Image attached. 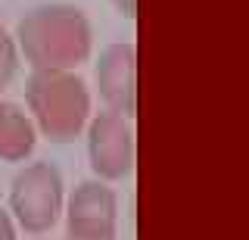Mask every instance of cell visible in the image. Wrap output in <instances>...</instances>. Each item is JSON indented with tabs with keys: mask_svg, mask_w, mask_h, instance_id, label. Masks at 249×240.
<instances>
[{
	"mask_svg": "<svg viewBox=\"0 0 249 240\" xmlns=\"http://www.w3.org/2000/svg\"><path fill=\"white\" fill-rule=\"evenodd\" d=\"M16 37L35 72H72L90 53V22L78 6L66 3L31 10Z\"/></svg>",
	"mask_w": 249,
	"mask_h": 240,
	"instance_id": "obj_1",
	"label": "cell"
},
{
	"mask_svg": "<svg viewBox=\"0 0 249 240\" xmlns=\"http://www.w3.org/2000/svg\"><path fill=\"white\" fill-rule=\"evenodd\" d=\"M25 97L35 125L56 144L75 141L78 131L88 125L90 94L88 84L72 72H31Z\"/></svg>",
	"mask_w": 249,
	"mask_h": 240,
	"instance_id": "obj_2",
	"label": "cell"
},
{
	"mask_svg": "<svg viewBox=\"0 0 249 240\" xmlns=\"http://www.w3.org/2000/svg\"><path fill=\"white\" fill-rule=\"evenodd\" d=\"M10 212L28 234H47L62 212V175L50 162H31L13 178Z\"/></svg>",
	"mask_w": 249,
	"mask_h": 240,
	"instance_id": "obj_3",
	"label": "cell"
},
{
	"mask_svg": "<svg viewBox=\"0 0 249 240\" xmlns=\"http://www.w3.org/2000/svg\"><path fill=\"white\" fill-rule=\"evenodd\" d=\"M88 156L90 168L103 181L128 178L134 168V128L131 119L115 112H100L88 128Z\"/></svg>",
	"mask_w": 249,
	"mask_h": 240,
	"instance_id": "obj_4",
	"label": "cell"
},
{
	"mask_svg": "<svg viewBox=\"0 0 249 240\" xmlns=\"http://www.w3.org/2000/svg\"><path fill=\"white\" fill-rule=\"evenodd\" d=\"M115 212L112 187L103 181L78 184L66 209V240H115Z\"/></svg>",
	"mask_w": 249,
	"mask_h": 240,
	"instance_id": "obj_5",
	"label": "cell"
},
{
	"mask_svg": "<svg viewBox=\"0 0 249 240\" xmlns=\"http://www.w3.org/2000/svg\"><path fill=\"white\" fill-rule=\"evenodd\" d=\"M97 88L109 112L134 119L137 112V50L134 44H112L97 63Z\"/></svg>",
	"mask_w": 249,
	"mask_h": 240,
	"instance_id": "obj_6",
	"label": "cell"
},
{
	"mask_svg": "<svg viewBox=\"0 0 249 240\" xmlns=\"http://www.w3.org/2000/svg\"><path fill=\"white\" fill-rule=\"evenodd\" d=\"M35 150V125L16 103L0 100V159L22 162Z\"/></svg>",
	"mask_w": 249,
	"mask_h": 240,
	"instance_id": "obj_7",
	"label": "cell"
},
{
	"mask_svg": "<svg viewBox=\"0 0 249 240\" xmlns=\"http://www.w3.org/2000/svg\"><path fill=\"white\" fill-rule=\"evenodd\" d=\"M16 69H19V50H16V41L0 28V88L13 81Z\"/></svg>",
	"mask_w": 249,
	"mask_h": 240,
	"instance_id": "obj_8",
	"label": "cell"
},
{
	"mask_svg": "<svg viewBox=\"0 0 249 240\" xmlns=\"http://www.w3.org/2000/svg\"><path fill=\"white\" fill-rule=\"evenodd\" d=\"M115 3V10L119 13H124L128 19H134V13H137V0H112Z\"/></svg>",
	"mask_w": 249,
	"mask_h": 240,
	"instance_id": "obj_9",
	"label": "cell"
},
{
	"mask_svg": "<svg viewBox=\"0 0 249 240\" xmlns=\"http://www.w3.org/2000/svg\"><path fill=\"white\" fill-rule=\"evenodd\" d=\"M0 28H3V25H0Z\"/></svg>",
	"mask_w": 249,
	"mask_h": 240,
	"instance_id": "obj_10",
	"label": "cell"
}]
</instances>
